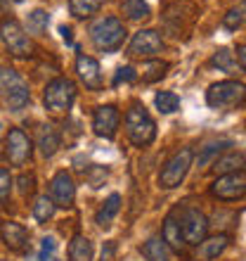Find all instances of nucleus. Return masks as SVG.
<instances>
[{"label": "nucleus", "mask_w": 246, "mask_h": 261, "mask_svg": "<svg viewBox=\"0 0 246 261\" xmlns=\"http://www.w3.org/2000/svg\"><path fill=\"white\" fill-rule=\"evenodd\" d=\"M90 41L100 53H116L126 41V27L116 17H100L90 24Z\"/></svg>", "instance_id": "1"}, {"label": "nucleus", "mask_w": 246, "mask_h": 261, "mask_svg": "<svg viewBox=\"0 0 246 261\" xmlns=\"http://www.w3.org/2000/svg\"><path fill=\"white\" fill-rule=\"evenodd\" d=\"M0 100H3L7 110L12 112L24 110L28 100H31L28 83L12 67H0Z\"/></svg>", "instance_id": "2"}, {"label": "nucleus", "mask_w": 246, "mask_h": 261, "mask_svg": "<svg viewBox=\"0 0 246 261\" xmlns=\"http://www.w3.org/2000/svg\"><path fill=\"white\" fill-rule=\"evenodd\" d=\"M126 136L135 147H147L157 138V124L144 105H130V110L126 112Z\"/></svg>", "instance_id": "3"}, {"label": "nucleus", "mask_w": 246, "mask_h": 261, "mask_svg": "<svg viewBox=\"0 0 246 261\" xmlns=\"http://www.w3.org/2000/svg\"><path fill=\"white\" fill-rule=\"evenodd\" d=\"M246 100V86L241 81H218L206 90V105L211 110H232Z\"/></svg>", "instance_id": "4"}, {"label": "nucleus", "mask_w": 246, "mask_h": 261, "mask_svg": "<svg viewBox=\"0 0 246 261\" xmlns=\"http://www.w3.org/2000/svg\"><path fill=\"white\" fill-rule=\"evenodd\" d=\"M192 162H194V152L190 147H182L175 154H171L168 162L164 164V169H161V173H159V186L164 188V190L178 188L187 178V173L192 169Z\"/></svg>", "instance_id": "5"}, {"label": "nucleus", "mask_w": 246, "mask_h": 261, "mask_svg": "<svg viewBox=\"0 0 246 261\" xmlns=\"http://www.w3.org/2000/svg\"><path fill=\"white\" fill-rule=\"evenodd\" d=\"M76 100V86L71 79H52V81L45 86V93H43V102H45V110L55 112V114H67L71 110V105Z\"/></svg>", "instance_id": "6"}, {"label": "nucleus", "mask_w": 246, "mask_h": 261, "mask_svg": "<svg viewBox=\"0 0 246 261\" xmlns=\"http://www.w3.org/2000/svg\"><path fill=\"white\" fill-rule=\"evenodd\" d=\"M0 41H3L7 53L14 57H31V53H34V45L28 41L24 27L12 17L0 21Z\"/></svg>", "instance_id": "7"}, {"label": "nucleus", "mask_w": 246, "mask_h": 261, "mask_svg": "<svg viewBox=\"0 0 246 261\" xmlns=\"http://www.w3.org/2000/svg\"><path fill=\"white\" fill-rule=\"evenodd\" d=\"M180 230L187 245L197 247L199 242H204L208 238V219L204 212H199L194 206H184L180 214Z\"/></svg>", "instance_id": "8"}, {"label": "nucleus", "mask_w": 246, "mask_h": 261, "mask_svg": "<svg viewBox=\"0 0 246 261\" xmlns=\"http://www.w3.org/2000/svg\"><path fill=\"white\" fill-rule=\"evenodd\" d=\"M31 150L34 145L28 140V136L21 128H10L5 138V157L12 166H24L31 159Z\"/></svg>", "instance_id": "9"}, {"label": "nucleus", "mask_w": 246, "mask_h": 261, "mask_svg": "<svg viewBox=\"0 0 246 261\" xmlns=\"http://www.w3.org/2000/svg\"><path fill=\"white\" fill-rule=\"evenodd\" d=\"M211 193L218 199H225V202L246 197V171H234V173L218 176L216 183L211 186Z\"/></svg>", "instance_id": "10"}, {"label": "nucleus", "mask_w": 246, "mask_h": 261, "mask_svg": "<svg viewBox=\"0 0 246 261\" xmlns=\"http://www.w3.org/2000/svg\"><path fill=\"white\" fill-rule=\"evenodd\" d=\"M164 50V41L154 29H142L133 36V41L128 45V55L133 57H157Z\"/></svg>", "instance_id": "11"}, {"label": "nucleus", "mask_w": 246, "mask_h": 261, "mask_svg": "<svg viewBox=\"0 0 246 261\" xmlns=\"http://www.w3.org/2000/svg\"><path fill=\"white\" fill-rule=\"evenodd\" d=\"M118 124H121V114L114 105H102L93 114V130H95V136L104 138V140H111L116 136Z\"/></svg>", "instance_id": "12"}, {"label": "nucleus", "mask_w": 246, "mask_h": 261, "mask_svg": "<svg viewBox=\"0 0 246 261\" xmlns=\"http://www.w3.org/2000/svg\"><path fill=\"white\" fill-rule=\"evenodd\" d=\"M50 197L55 202L57 206H71L76 199V186H74V178L71 173L67 171H57L50 180Z\"/></svg>", "instance_id": "13"}, {"label": "nucleus", "mask_w": 246, "mask_h": 261, "mask_svg": "<svg viewBox=\"0 0 246 261\" xmlns=\"http://www.w3.org/2000/svg\"><path fill=\"white\" fill-rule=\"evenodd\" d=\"M76 71H78V79L85 83V88L102 90V71H100V62L95 57L78 55L76 57Z\"/></svg>", "instance_id": "14"}, {"label": "nucleus", "mask_w": 246, "mask_h": 261, "mask_svg": "<svg viewBox=\"0 0 246 261\" xmlns=\"http://www.w3.org/2000/svg\"><path fill=\"white\" fill-rule=\"evenodd\" d=\"M0 238L5 242L7 249H12V252H21V249H26L28 245V233L26 228L17 223V221H5L3 226H0Z\"/></svg>", "instance_id": "15"}, {"label": "nucleus", "mask_w": 246, "mask_h": 261, "mask_svg": "<svg viewBox=\"0 0 246 261\" xmlns=\"http://www.w3.org/2000/svg\"><path fill=\"white\" fill-rule=\"evenodd\" d=\"M227 242H230V238H227V235H223V233L206 238L204 242H199V245H197L194 261H216L227 249Z\"/></svg>", "instance_id": "16"}, {"label": "nucleus", "mask_w": 246, "mask_h": 261, "mask_svg": "<svg viewBox=\"0 0 246 261\" xmlns=\"http://www.w3.org/2000/svg\"><path fill=\"white\" fill-rule=\"evenodd\" d=\"M36 143H38V147H41V154L48 159V157H55L57 154V150H59V145H62V138H59V133H57L55 126L43 124V126H38Z\"/></svg>", "instance_id": "17"}, {"label": "nucleus", "mask_w": 246, "mask_h": 261, "mask_svg": "<svg viewBox=\"0 0 246 261\" xmlns=\"http://www.w3.org/2000/svg\"><path fill=\"white\" fill-rule=\"evenodd\" d=\"M213 171L218 176L225 173H234V171H246V154L244 152H225L213 162Z\"/></svg>", "instance_id": "18"}, {"label": "nucleus", "mask_w": 246, "mask_h": 261, "mask_svg": "<svg viewBox=\"0 0 246 261\" xmlns=\"http://www.w3.org/2000/svg\"><path fill=\"white\" fill-rule=\"evenodd\" d=\"M173 249L166 245V240L161 235H154L142 245V256L147 261H171Z\"/></svg>", "instance_id": "19"}, {"label": "nucleus", "mask_w": 246, "mask_h": 261, "mask_svg": "<svg viewBox=\"0 0 246 261\" xmlns=\"http://www.w3.org/2000/svg\"><path fill=\"white\" fill-rule=\"evenodd\" d=\"M161 238L166 240V245L173 249V252H182L184 249V238L182 230H180V221H175V216H168L164 221V230H161Z\"/></svg>", "instance_id": "20"}, {"label": "nucleus", "mask_w": 246, "mask_h": 261, "mask_svg": "<svg viewBox=\"0 0 246 261\" xmlns=\"http://www.w3.org/2000/svg\"><path fill=\"white\" fill-rule=\"evenodd\" d=\"M118 209H121V195H109L107 197V202L102 204V209L97 212V226L100 228H109L111 226V221L116 219V214Z\"/></svg>", "instance_id": "21"}, {"label": "nucleus", "mask_w": 246, "mask_h": 261, "mask_svg": "<svg viewBox=\"0 0 246 261\" xmlns=\"http://www.w3.org/2000/svg\"><path fill=\"white\" fill-rule=\"evenodd\" d=\"M69 261H93V242L83 235H76L69 245Z\"/></svg>", "instance_id": "22"}, {"label": "nucleus", "mask_w": 246, "mask_h": 261, "mask_svg": "<svg viewBox=\"0 0 246 261\" xmlns=\"http://www.w3.org/2000/svg\"><path fill=\"white\" fill-rule=\"evenodd\" d=\"M55 209H57V204L52 202V197H48V195L36 197V202L31 204V214H34V219L38 221V223H48V221L55 216Z\"/></svg>", "instance_id": "23"}, {"label": "nucleus", "mask_w": 246, "mask_h": 261, "mask_svg": "<svg viewBox=\"0 0 246 261\" xmlns=\"http://www.w3.org/2000/svg\"><path fill=\"white\" fill-rule=\"evenodd\" d=\"M223 27L227 31H237V29L246 27V0H239L234 7L227 10V14L223 17Z\"/></svg>", "instance_id": "24"}, {"label": "nucleus", "mask_w": 246, "mask_h": 261, "mask_svg": "<svg viewBox=\"0 0 246 261\" xmlns=\"http://www.w3.org/2000/svg\"><path fill=\"white\" fill-rule=\"evenodd\" d=\"M102 7V0H69V10L74 17L78 19H85V17H93Z\"/></svg>", "instance_id": "25"}, {"label": "nucleus", "mask_w": 246, "mask_h": 261, "mask_svg": "<svg viewBox=\"0 0 246 261\" xmlns=\"http://www.w3.org/2000/svg\"><path fill=\"white\" fill-rule=\"evenodd\" d=\"M121 12L128 17V19L137 21V19H144L149 17V5L144 0H123L121 3Z\"/></svg>", "instance_id": "26"}, {"label": "nucleus", "mask_w": 246, "mask_h": 261, "mask_svg": "<svg viewBox=\"0 0 246 261\" xmlns=\"http://www.w3.org/2000/svg\"><path fill=\"white\" fill-rule=\"evenodd\" d=\"M211 64H213V67H218L220 71H227V74H234V71H237V67H239L237 57H234L227 48H220L218 53L211 57Z\"/></svg>", "instance_id": "27"}, {"label": "nucleus", "mask_w": 246, "mask_h": 261, "mask_svg": "<svg viewBox=\"0 0 246 261\" xmlns=\"http://www.w3.org/2000/svg\"><path fill=\"white\" fill-rule=\"evenodd\" d=\"M154 105H157V110L161 114H173L175 110H180V97L175 93H171V90H161L154 97Z\"/></svg>", "instance_id": "28"}, {"label": "nucleus", "mask_w": 246, "mask_h": 261, "mask_svg": "<svg viewBox=\"0 0 246 261\" xmlns=\"http://www.w3.org/2000/svg\"><path fill=\"white\" fill-rule=\"evenodd\" d=\"M48 21H50V17H48V12H45V10H34V12L28 14L26 27H28V31H31V34L43 36V34H45V29H48Z\"/></svg>", "instance_id": "29"}, {"label": "nucleus", "mask_w": 246, "mask_h": 261, "mask_svg": "<svg viewBox=\"0 0 246 261\" xmlns=\"http://www.w3.org/2000/svg\"><path fill=\"white\" fill-rule=\"evenodd\" d=\"M166 69H168V62H159V60H154V62L144 64V81H157V79H164Z\"/></svg>", "instance_id": "30"}, {"label": "nucleus", "mask_w": 246, "mask_h": 261, "mask_svg": "<svg viewBox=\"0 0 246 261\" xmlns=\"http://www.w3.org/2000/svg\"><path fill=\"white\" fill-rule=\"evenodd\" d=\"M55 249H57L55 238H43V242H41V252H38L36 261H55Z\"/></svg>", "instance_id": "31"}, {"label": "nucleus", "mask_w": 246, "mask_h": 261, "mask_svg": "<svg viewBox=\"0 0 246 261\" xmlns=\"http://www.w3.org/2000/svg\"><path fill=\"white\" fill-rule=\"evenodd\" d=\"M10 190H12V176H10L7 169H0V206L7 202Z\"/></svg>", "instance_id": "32"}, {"label": "nucleus", "mask_w": 246, "mask_h": 261, "mask_svg": "<svg viewBox=\"0 0 246 261\" xmlns=\"http://www.w3.org/2000/svg\"><path fill=\"white\" fill-rule=\"evenodd\" d=\"M135 81V71L130 67H121L116 69V76H114V86H121V83H130Z\"/></svg>", "instance_id": "33"}, {"label": "nucleus", "mask_w": 246, "mask_h": 261, "mask_svg": "<svg viewBox=\"0 0 246 261\" xmlns=\"http://www.w3.org/2000/svg\"><path fill=\"white\" fill-rule=\"evenodd\" d=\"M104 178H107V169H100V166H93V169H90V186L93 188H100Z\"/></svg>", "instance_id": "34"}, {"label": "nucleus", "mask_w": 246, "mask_h": 261, "mask_svg": "<svg viewBox=\"0 0 246 261\" xmlns=\"http://www.w3.org/2000/svg\"><path fill=\"white\" fill-rule=\"evenodd\" d=\"M19 190H21V195H28L31 190H34V176H21L19 178Z\"/></svg>", "instance_id": "35"}, {"label": "nucleus", "mask_w": 246, "mask_h": 261, "mask_svg": "<svg viewBox=\"0 0 246 261\" xmlns=\"http://www.w3.org/2000/svg\"><path fill=\"white\" fill-rule=\"evenodd\" d=\"M237 62H239V67L246 71V45H239V48H237Z\"/></svg>", "instance_id": "36"}, {"label": "nucleus", "mask_w": 246, "mask_h": 261, "mask_svg": "<svg viewBox=\"0 0 246 261\" xmlns=\"http://www.w3.org/2000/svg\"><path fill=\"white\" fill-rule=\"evenodd\" d=\"M59 34L64 38V43H71V29L69 27H59Z\"/></svg>", "instance_id": "37"}, {"label": "nucleus", "mask_w": 246, "mask_h": 261, "mask_svg": "<svg viewBox=\"0 0 246 261\" xmlns=\"http://www.w3.org/2000/svg\"><path fill=\"white\" fill-rule=\"evenodd\" d=\"M12 3H24V0H12Z\"/></svg>", "instance_id": "38"}, {"label": "nucleus", "mask_w": 246, "mask_h": 261, "mask_svg": "<svg viewBox=\"0 0 246 261\" xmlns=\"http://www.w3.org/2000/svg\"><path fill=\"white\" fill-rule=\"evenodd\" d=\"M0 133H3V124H0Z\"/></svg>", "instance_id": "39"}]
</instances>
